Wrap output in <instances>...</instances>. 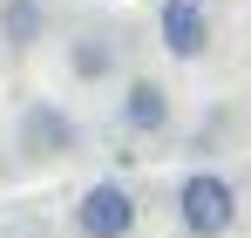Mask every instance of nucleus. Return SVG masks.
Returning <instances> with one entry per match:
<instances>
[{"label":"nucleus","mask_w":251,"mask_h":238,"mask_svg":"<svg viewBox=\"0 0 251 238\" xmlns=\"http://www.w3.org/2000/svg\"><path fill=\"white\" fill-rule=\"evenodd\" d=\"M14 150H21L27 163H68L75 150H82V122L68 116L61 102L34 95V102L14 116Z\"/></svg>","instance_id":"1"},{"label":"nucleus","mask_w":251,"mask_h":238,"mask_svg":"<svg viewBox=\"0 0 251 238\" xmlns=\"http://www.w3.org/2000/svg\"><path fill=\"white\" fill-rule=\"evenodd\" d=\"M176 225L190 238H224L238 225V191L217 177V170H190L176 184Z\"/></svg>","instance_id":"2"},{"label":"nucleus","mask_w":251,"mask_h":238,"mask_svg":"<svg viewBox=\"0 0 251 238\" xmlns=\"http://www.w3.org/2000/svg\"><path fill=\"white\" fill-rule=\"evenodd\" d=\"M75 232L82 238H129L136 232V198H129V184H116V177L88 184L82 198H75Z\"/></svg>","instance_id":"3"},{"label":"nucleus","mask_w":251,"mask_h":238,"mask_svg":"<svg viewBox=\"0 0 251 238\" xmlns=\"http://www.w3.org/2000/svg\"><path fill=\"white\" fill-rule=\"evenodd\" d=\"M156 41H163L170 61H204V48H210V14H204V0H163V14H156Z\"/></svg>","instance_id":"4"},{"label":"nucleus","mask_w":251,"mask_h":238,"mask_svg":"<svg viewBox=\"0 0 251 238\" xmlns=\"http://www.w3.org/2000/svg\"><path fill=\"white\" fill-rule=\"evenodd\" d=\"M123 129L129 136H163L170 129V89L156 75H129L123 82Z\"/></svg>","instance_id":"5"},{"label":"nucleus","mask_w":251,"mask_h":238,"mask_svg":"<svg viewBox=\"0 0 251 238\" xmlns=\"http://www.w3.org/2000/svg\"><path fill=\"white\" fill-rule=\"evenodd\" d=\"M48 34V7L41 0H0V48L7 55H27Z\"/></svg>","instance_id":"6"},{"label":"nucleus","mask_w":251,"mask_h":238,"mask_svg":"<svg viewBox=\"0 0 251 238\" xmlns=\"http://www.w3.org/2000/svg\"><path fill=\"white\" fill-rule=\"evenodd\" d=\"M68 75H75V82H109V75H116V41L95 34V28L75 34V41H68Z\"/></svg>","instance_id":"7"}]
</instances>
